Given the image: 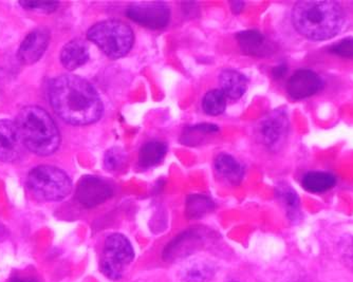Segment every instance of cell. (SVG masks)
Instances as JSON below:
<instances>
[{"mask_svg":"<svg viewBox=\"0 0 353 282\" xmlns=\"http://www.w3.org/2000/svg\"><path fill=\"white\" fill-rule=\"evenodd\" d=\"M10 282H39L34 278L31 277H19V276H15V277L12 278L10 280Z\"/></svg>","mask_w":353,"mask_h":282,"instance_id":"obj_29","label":"cell"},{"mask_svg":"<svg viewBox=\"0 0 353 282\" xmlns=\"http://www.w3.org/2000/svg\"><path fill=\"white\" fill-rule=\"evenodd\" d=\"M134 257L136 253L130 239L122 234H111L105 240L100 262L101 272L108 279L118 281L122 279Z\"/></svg>","mask_w":353,"mask_h":282,"instance_id":"obj_6","label":"cell"},{"mask_svg":"<svg viewBox=\"0 0 353 282\" xmlns=\"http://www.w3.org/2000/svg\"><path fill=\"white\" fill-rule=\"evenodd\" d=\"M289 131V119L285 111L281 109L272 111L261 121L259 134L263 144L271 149L277 150L283 144Z\"/></svg>","mask_w":353,"mask_h":282,"instance_id":"obj_9","label":"cell"},{"mask_svg":"<svg viewBox=\"0 0 353 282\" xmlns=\"http://www.w3.org/2000/svg\"><path fill=\"white\" fill-rule=\"evenodd\" d=\"M88 59L89 47L82 39H73L61 50V61L68 70L72 71L82 67Z\"/></svg>","mask_w":353,"mask_h":282,"instance_id":"obj_15","label":"cell"},{"mask_svg":"<svg viewBox=\"0 0 353 282\" xmlns=\"http://www.w3.org/2000/svg\"><path fill=\"white\" fill-rule=\"evenodd\" d=\"M126 161L124 152L120 148H111L105 154L104 164L108 170H118L122 168Z\"/></svg>","mask_w":353,"mask_h":282,"instance_id":"obj_25","label":"cell"},{"mask_svg":"<svg viewBox=\"0 0 353 282\" xmlns=\"http://www.w3.org/2000/svg\"><path fill=\"white\" fill-rule=\"evenodd\" d=\"M168 154V145L160 141H150L141 147L139 163L141 168H154L163 161Z\"/></svg>","mask_w":353,"mask_h":282,"instance_id":"obj_20","label":"cell"},{"mask_svg":"<svg viewBox=\"0 0 353 282\" xmlns=\"http://www.w3.org/2000/svg\"><path fill=\"white\" fill-rule=\"evenodd\" d=\"M285 72H288L287 66L279 65L275 67L274 70H273V75H274L276 79H281V77H283V75L285 74Z\"/></svg>","mask_w":353,"mask_h":282,"instance_id":"obj_28","label":"cell"},{"mask_svg":"<svg viewBox=\"0 0 353 282\" xmlns=\"http://www.w3.org/2000/svg\"><path fill=\"white\" fill-rule=\"evenodd\" d=\"M215 275V265L208 261L190 262L180 272L182 282H210Z\"/></svg>","mask_w":353,"mask_h":282,"instance_id":"obj_19","label":"cell"},{"mask_svg":"<svg viewBox=\"0 0 353 282\" xmlns=\"http://www.w3.org/2000/svg\"><path fill=\"white\" fill-rule=\"evenodd\" d=\"M202 108L206 114L212 117L221 114L227 108V97L220 89L208 91L202 99Z\"/></svg>","mask_w":353,"mask_h":282,"instance_id":"obj_23","label":"cell"},{"mask_svg":"<svg viewBox=\"0 0 353 282\" xmlns=\"http://www.w3.org/2000/svg\"><path fill=\"white\" fill-rule=\"evenodd\" d=\"M343 259L349 268L353 269V237L344 240L341 244Z\"/></svg>","mask_w":353,"mask_h":282,"instance_id":"obj_27","label":"cell"},{"mask_svg":"<svg viewBox=\"0 0 353 282\" xmlns=\"http://www.w3.org/2000/svg\"><path fill=\"white\" fill-rule=\"evenodd\" d=\"M232 10H233L235 13H239L241 10L245 7V3H239V1H235V3H232Z\"/></svg>","mask_w":353,"mask_h":282,"instance_id":"obj_30","label":"cell"},{"mask_svg":"<svg viewBox=\"0 0 353 282\" xmlns=\"http://www.w3.org/2000/svg\"><path fill=\"white\" fill-rule=\"evenodd\" d=\"M329 52L341 59H353V37H345L329 47Z\"/></svg>","mask_w":353,"mask_h":282,"instance_id":"obj_24","label":"cell"},{"mask_svg":"<svg viewBox=\"0 0 353 282\" xmlns=\"http://www.w3.org/2000/svg\"><path fill=\"white\" fill-rule=\"evenodd\" d=\"M202 240L203 235L199 230H186L166 245L163 252V259L165 261L183 259L199 248L198 246L202 243Z\"/></svg>","mask_w":353,"mask_h":282,"instance_id":"obj_11","label":"cell"},{"mask_svg":"<svg viewBox=\"0 0 353 282\" xmlns=\"http://www.w3.org/2000/svg\"><path fill=\"white\" fill-rule=\"evenodd\" d=\"M50 33L46 29H37L26 37L19 51V61L26 65L37 63L49 45Z\"/></svg>","mask_w":353,"mask_h":282,"instance_id":"obj_12","label":"cell"},{"mask_svg":"<svg viewBox=\"0 0 353 282\" xmlns=\"http://www.w3.org/2000/svg\"><path fill=\"white\" fill-rule=\"evenodd\" d=\"M21 139L15 123L0 121V161L12 162L21 154Z\"/></svg>","mask_w":353,"mask_h":282,"instance_id":"obj_13","label":"cell"},{"mask_svg":"<svg viewBox=\"0 0 353 282\" xmlns=\"http://www.w3.org/2000/svg\"><path fill=\"white\" fill-rule=\"evenodd\" d=\"M87 37L112 59L125 57L132 50L134 41L132 28L117 19L95 23L87 32Z\"/></svg>","mask_w":353,"mask_h":282,"instance_id":"obj_4","label":"cell"},{"mask_svg":"<svg viewBox=\"0 0 353 282\" xmlns=\"http://www.w3.org/2000/svg\"><path fill=\"white\" fill-rule=\"evenodd\" d=\"M338 179L334 174L323 170H312L303 174L301 186L310 194H325L335 188Z\"/></svg>","mask_w":353,"mask_h":282,"instance_id":"obj_16","label":"cell"},{"mask_svg":"<svg viewBox=\"0 0 353 282\" xmlns=\"http://www.w3.org/2000/svg\"><path fill=\"white\" fill-rule=\"evenodd\" d=\"M217 174L232 185H238L245 176V168L233 156L220 154L215 160Z\"/></svg>","mask_w":353,"mask_h":282,"instance_id":"obj_18","label":"cell"},{"mask_svg":"<svg viewBox=\"0 0 353 282\" xmlns=\"http://www.w3.org/2000/svg\"><path fill=\"white\" fill-rule=\"evenodd\" d=\"M346 14L336 1H299L292 9V23L309 41L333 39L342 31Z\"/></svg>","mask_w":353,"mask_h":282,"instance_id":"obj_2","label":"cell"},{"mask_svg":"<svg viewBox=\"0 0 353 282\" xmlns=\"http://www.w3.org/2000/svg\"><path fill=\"white\" fill-rule=\"evenodd\" d=\"M213 201L204 194H192L186 201V217L190 220H197L203 218L206 214L213 212Z\"/></svg>","mask_w":353,"mask_h":282,"instance_id":"obj_22","label":"cell"},{"mask_svg":"<svg viewBox=\"0 0 353 282\" xmlns=\"http://www.w3.org/2000/svg\"><path fill=\"white\" fill-rule=\"evenodd\" d=\"M49 99L61 120L77 126L98 122L104 111L98 91L86 79L75 75L55 77L49 85Z\"/></svg>","mask_w":353,"mask_h":282,"instance_id":"obj_1","label":"cell"},{"mask_svg":"<svg viewBox=\"0 0 353 282\" xmlns=\"http://www.w3.org/2000/svg\"><path fill=\"white\" fill-rule=\"evenodd\" d=\"M27 183L37 198L46 201H61L72 190L68 174L50 165L33 168L28 176Z\"/></svg>","mask_w":353,"mask_h":282,"instance_id":"obj_5","label":"cell"},{"mask_svg":"<svg viewBox=\"0 0 353 282\" xmlns=\"http://www.w3.org/2000/svg\"><path fill=\"white\" fill-rule=\"evenodd\" d=\"M324 81L310 69H299L288 81L287 92L295 101L309 99L322 91Z\"/></svg>","mask_w":353,"mask_h":282,"instance_id":"obj_10","label":"cell"},{"mask_svg":"<svg viewBox=\"0 0 353 282\" xmlns=\"http://www.w3.org/2000/svg\"><path fill=\"white\" fill-rule=\"evenodd\" d=\"M128 19L148 29H163L170 23V6L161 1L134 3L127 8Z\"/></svg>","mask_w":353,"mask_h":282,"instance_id":"obj_7","label":"cell"},{"mask_svg":"<svg viewBox=\"0 0 353 282\" xmlns=\"http://www.w3.org/2000/svg\"><path fill=\"white\" fill-rule=\"evenodd\" d=\"M21 5L25 9L45 12V13L55 11L59 7V3H49V1H25V3H21Z\"/></svg>","mask_w":353,"mask_h":282,"instance_id":"obj_26","label":"cell"},{"mask_svg":"<svg viewBox=\"0 0 353 282\" xmlns=\"http://www.w3.org/2000/svg\"><path fill=\"white\" fill-rule=\"evenodd\" d=\"M234 282H237V281H234Z\"/></svg>","mask_w":353,"mask_h":282,"instance_id":"obj_31","label":"cell"},{"mask_svg":"<svg viewBox=\"0 0 353 282\" xmlns=\"http://www.w3.org/2000/svg\"><path fill=\"white\" fill-rule=\"evenodd\" d=\"M236 37H237L240 49L243 50V52L245 54L263 57L271 52L269 41L261 32L248 30V31L240 32Z\"/></svg>","mask_w":353,"mask_h":282,"instance_id":"obj_14","label":"cell"},{"mask_svg":"<svg viewBox=\"0 0 353 282\" xmlns=\"http://www.w3.org/2000/svg\"><path fill=\"white\" fill-rule=\"evenodd\" d=\"M276 196L285 206L287 216L290 221H299L301 217V200L297 192L289 184L281 183L277 185Z\"/></svg>","mask_w":353,"mask_h":282,"instance_id":"obj_21","label":"cell"},{"mask_svg":"<svg viewBox=\"0 0 353 282\" xmlns=\"http://www.w3.org/2000/svg\"><path fill=\"white\" fill-rule=\"evenodd\" d=\"M220 90L230 99H238L245 94L248 88V79L236 70L222 71L219 75Z\"/></svg>","mask_w":353,"mask_h":282,"instance_id":"obj_17","label":"cell"},{"mask_svg":"<svg viewBox=\"0 0 353 282\" xmlns=\"http://www.w3.org/2000/svg\"><path fill=\"white\" fill-rule=\"evenodd\" d=\"M114 194L112 186L105 179L97 176H85L77 184V201L86 208H92L107 201Z\"/></svg>","mask_w":353,"mask_h":282,"instance_id":"obj_8","label":"cell"},{"mask_svg":"<svg viewBox=\"0 0 353 282\" xmlns=\"http://www.w3.org/2000/svg\"><path fill=\"white\" fill-rule=\"evenodd\" d=\"M16 126L21 142L39 156H49L59 148L61 136L50 114L37 106L25 107L19 112Z\"/></svg>","mask_w":353,"mask_h":282,"instance_id":"obj_3","label":"cell"}]
</instances>
